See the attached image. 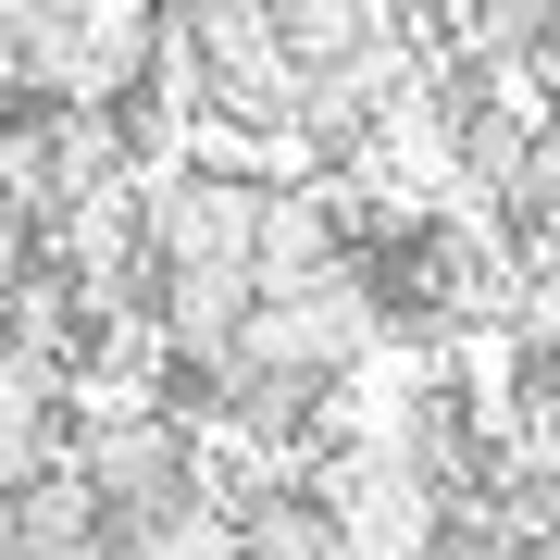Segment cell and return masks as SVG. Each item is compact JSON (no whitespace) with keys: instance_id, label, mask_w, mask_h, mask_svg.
<instances>
[{"instance_id":"obj_1","label":"cell","mask_w":560,"mask_h":560,"mask_svg":"<svg viewBox=\"0 0 560 560\" xmlns=\"http://www.w3.org/2000/svg\"><path fill=\"white\" fill-rule=\"evenodd\" d=\"M25 499H38V486H25V474H0V560H13V536H25Z\"/></svg>"}]
</instances>
